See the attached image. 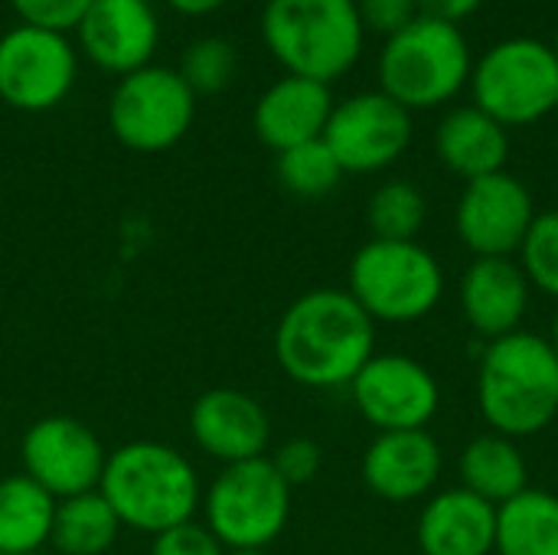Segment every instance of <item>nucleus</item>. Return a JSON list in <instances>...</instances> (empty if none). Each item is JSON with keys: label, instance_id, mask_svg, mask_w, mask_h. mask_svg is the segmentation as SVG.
Returning a JSON list of instances; mask_svg holds the SVG:
<instances>
[{"label": "nucleus", "instance_id": "26", "mask_svg": "<svg viewBox=\"0 0 558 555\" xmlns=\"http://www.w3.org/2000/svg\"><path fill=\"white\" fill-rule=\"evenodd\" d=\"M428 216V203L422 190L409 180L383 183L366 203V222L373 239L386 242H415Z\"/></svg>", "mask_w": 558, "mask_h": 555}, {"label": "nucleus", "instance_id": "15", "mask_svg": "<svg viewBox=\"0 0 558 555\" xmlns=\"http://www.w3.org/2000/svg\"><path fill=\"white\" fill-rule=\"evenodd\" d=\"M75 33L85 59L121 79L150 65L160 43V20L150 0H92Z\"/></svg>", "mask_w": 558, "mask_h": 555}, {"label": "nucleus", "instance_id": "32", "mask_svg": "<svg viewBox=\"0 0 558 555\" xmlns=\"http://www.w3.org/2000/svg\"><path fill=\"white\" fill-rule=\"evenodd\" d=\"M150 540V555H226V546L209 533V527L196 520L170 527Z\"/></svg>", "mask_w": 558, "mask_h": 555}, {"label": "nucleus", "instance_id": "2", "mask_svg": "<svg viewBox=\"0 0 558 555\" xmlns=\"http://www.w3.org/2000/svg\"><path fill=\"white\" fill-rule=\"evenodd\" d=\"M121 527L157 536L196 517L203 484L193 461L167 442H128L108 451L98 484Z\"/></svg>", "mask_w": 558, "mask_h": 555}, {"label": "nucleus", "instance_id": "38", "mask_svg": "<svg viewBox=\"0 0 558 555\" xmlns=\"http://www.w3.org/2000/svg\"><path fill=\"white\" fill-rule=\"evenodd\" d=\"M549 46H553V52H556V59H558V29H556V39H553Z\"/></svg>", "mask_w": 558, "mask_h": 555}, {"label": "nucleus", "instance_id": "8", "mask_svg": "<svg viewBox=\"0 0 558 555\" xmlns=\"http://www.w3.org/2000/svg\"><path fill=\"white\" fill-rule=\"evenodd\" d=\"M471 95L507 131L536 124L556 111L558 59L549 43L510 36L494 43L471 69Z\"/></svg>", "mask_w": 558, "mask_h": 555}, {"label": "nucleus", "instance_id": "6", "mask_svg": "<svg viewBox=\"0 0 558 555\" xmlns=\"http://www.w3.org/2000/svg\"><path fill=\"white\" fill-rule=\"evenodd\" d=\"M347 291L373 324H415L441 304L445 272L418 242L369 239L350 262Z\"/></svg>", "mask_w": 558, "mask_h": 555}, {"label": "nucleus", "instance_id": "12", "mask_svg": "<svg viewBox=\"0 0 558 555\" xmlns=\"http://www.w3.org/2000/svg\"><path fill=\"white\" fill-rule=\"evenodd\" d=\"M356 412L376 432L428 429L441 406V386L432 370L402 353H373L350 383Z\"/></svg>", "mask_w": 558, "mask_h": 555}, {"label": "nucleus", "instance_id": "36", "mask_svg": "<svg viewBox=\"0 0 558 555\" xmlns=\"http://www.w3.org/2000/svg\"><path fill=\"white\" fill-rule=\"evenodd\" d=\"M549 343H553V350H556V357H558V311H556V321H553V334H549Z\"/></svg>", "mask_w": 558, "mask_h": 555}, {"label": "nucleus", "instance_id": "19", "mask_svg": "<svg viewBox=\"0 0 558 555\" xmlns=\"http://www.w3.org/2000/svg\"><path fill=\"white\" fill-rule=\"evenodd\" d=\"M530 281L513 258H474L461 278V311L484 340L523 330L530 311Z\"/></svg>", "mask_w": 558, "mask_h": 555}, {"label": "nucleus", "instance_id": "14", "mask_svg": "<svg viewBox=\"0 0 558 555\" xmlns=\"http://www.w3.org/2000/svg\"><path fill=\"white\" fill-rule=\"evenodd\" d=\"M533 219L536 206L526 183L507 170L468 180L454 209L458 236L474 258H513Z\"/></svg>", "mask_w": 558, "mask_h": 555}, {"label": "nucleus", "instance_id": "23", "mask_svg": "<svg viewBox=\"0 0 558 555\" xmlns=\"http://www.w3.org/2000/svg\"><path fill=\"white\" fill-rule=\"evenodd\" d=\"M56 497L23 471L0 481V555H29L49 546Z\"/></svg>", "mask_w": 558, "mask_h": 555}, {"label": "nucleus", "instance_id": "27", "mask_svg": "<svg viewBox=\"0 0 558 555\" xmlns=\"http://www.w3.org/2000/svg\"><path fill=\"white\" fill-rule=\"evenodd\" d=\"M275 173H278V183L291 196H301V200H320L333 193L343 180V167L337 164L324 137L281 150L275 160Z\"/></svg>", "mask_w": 558, "mask_h": 555}, {"label": "nucleus", "instance_id": "29", "mask_svg": "<svg viewBox=\"0 0 558 555\" xmlns=\"http://www.w3.org/2000/svg\"><path fill=\"white\" fill-rule=\"evenodd\" d=\"M517 255L530 288L558 301V209L536 213Z\"/></svg>", "mask_w": 558, "mask_h": 555}, {"label": "nucleus", "instance_id": "11", "mask_svg": "<svg viewBox=\"0 0 558 555\" xmlns=\"http://www.w3.org/2000/svg\"><path fill=\"white\" fill-rule=\"evenodd\" d=\"M108 451L92 425L75 415H43L20 442V464L49 497L65 500L98 491Z\"/></svg>", "mask_w": 558, "mask_h": 555}, {"label": "nucleus", "instance_id": "33", "mask_svg": "<svg viewBox=\"0 0 558 555\" xmlns=\"http://www.w3.org/2000/svg\"><path fill=\"white\" fill-rule=\"evenodd\" d=\"M363 29L383 33L386 39L399 29H405L415 16H418V3L415 0H356Z\"/></svg>", "mask_w": 558, "mask_h": 555}, {"label": "nucleus", "instance_id": "37", "mask_svg": "<svg viewBox=\"0 0 558 555\" xmlns=\"http://www.w3.org/2000/svg\"><path fill=\"white\" fill-rule=\"evenodd\" d=\"M226 555H265V550H226Z\"/></svg>", "mask_w": 558, "mask_h": 555}, {"label": "nucleus", "instance_id": "3", "mask_svg": "<svg viewBox=\"0 0 558 555\" xmlns=\"http://www.w3.org/2000/svg\"><path fill=\"white\" fill-rule=\"evenodd\" d=\"M477 402L490 432L530 438L558 419V357L549 337L517 330L490 340L477 373Z\"/></svg>", "mask_w": 558, "mask_h": 555}, {"label": "nucleus", "instance_id": "39", "mask_svg": "<svg viewBox=\"0 0 558 555\" xmlns=\"http://www.w3.org/2000/svg\"><path fill=\"white\" fill-rule=\"evenodd\" d=\"M556 111H558V95H556Z\"/></svg>", "mask_w": 558, "mask_h": 555}, {"label": "nucleus", "instance_id": "31", "mask_svg": "<svg viewBox=\"0 0 558 555\" xmlns=\"http://www.w3.org/2000/svg\"><path fill=\"white\" fill-rule=\"evenodd\" d=\"M10 7L20 16V23L69 33L82 23L92 0H10Z\"/></svg>", "mask_w": 558, "mask_h": 555}, {"label": "nucleus", "instance_id": "30", "mask_svg": "<svg viewBox=\"0 0 558 555\" xmlns=\"http://www.w3.org/2000/svg\"><path fill=\"white\" fill-rule=\"evenodd\" d=\"M268 458H271L275 471L281 474V481L291 491L311 484L320 474V468H324V451H320V445L314 438H288Z\"/></svg>", "mask_w": 558, "mask_h": 555}, {"label": "nucleus", "instance_id": "21", "mask_svg": "<svg viewBox=\"0 0 558 555\" xmlns=\"http://www.w3.org/2000/svg\"><path fill=\"white\" fill-rule=\"evenodd\" d=\"M435 150L451 173L477 180L487 173H500L507 167L510 131L477 105H464L441 118L435 131Z\"/></svg>", "mask_w": 558, "mask_h": 555}, {"label": "nucleus", "instance_id": "10", "mask_svg": "<svg viewBox=\"0 0 558 555\" xmlns=\"http://www.w3.org/2000/svg\"><path fill=\"white\" fill-rule=\"evenodd\" d=\"M78 56L65 33L20 23L0 36V101L16 111H49L75 85Z\"/></svg>", "mask_w": 558, "mask_h": 555}, {"label": "nucleus", "instance_id": "9", "mask_svg": "<svg viewBox=\"0 0 558 555\" xmlns=\"http://www.w3.org/2000/svg\"><path fill=\"white\" fill-rule=\"evenodd\" d=\"M196 118V95L177 69L144 65L121 75L108 98V128L134 154H160L177 147Z\"/></svg>", "mask_w": 558, "mask_h": 555}, {"label": "nucleus", "instance_id": "17", "mask_svg": "<svg viewBox=\"0 0 558 555\" xmlns=\"http://www.w3.org/2000/svg\"><path fill=\"white\" fill-rule=\"evenodd\" d=\"M441 464V445L428 429L379 432L363 455V481L379 500L409 504L432 494Z\"/></svg>", "mask_w": 558, "mask_h": 555}, {"label": "nucleus", "instance_id": "13", "mask_svg": "<svg viewBox=\"0 0 558 555\" xmlns=\"http://www.w3.org/2000/svg\"><path fill=\"white\" fill-rule=\"evenodd\" d=\"M324 144L343 173H376L392 167L412 144V111L386 92H360L333 105Z\"/></svg>", "mask_w": 558, "mask_h": 555}, {"label": "nucleus", "instance_id": "28", "mask_svg": "<svg viewBox=\"0 0 558 555\" xmlns=\"http://www.w3.org/2000/svg\"><path fill=\"white\" fill-rule=\"evenodd\" d=\"M235 69H239V52L229 39L199 36L180 56L177 72L190 85V92L199 98V95H219L222 88H229V82L235 79Z\"/></svg>", "mask_w": 558, "mask_h": 555}, {"label": "nucleus", "instance_id": "1", "mask_svg": "<svg viewBox=\"0 0 558 555\" xmlns=\"http://www.w3.org/2000/svg\"><path fill=\"white\" fill-rule=\"evenodd\" d=\"M376 353V324L340 288H314L294 298L275 327V360L288 379L307 389H340Z\"/></svg>", "mask_w": 558, "mask_h": 555}, {"label": "nucleus", "instance_id": "20", "mask_svg": "<svg viewBox=\"0 0 558 555\" xmlns=\"http://www.w3.org/2000/svg\"><path fill=\"white\" fill-rule=\"evenodd\" d=\"M422 555H490L497 550V507L464 487L435 494L418 514Z\"/></svg>", "mask_w": 558, "mask_h": 555}, {"label": "nucleus", "instance_id": "40", "mask_svg": "<svg viewBox=\"0 0 558 555\" xmlns=\"http://www.w3.org/2000/svg\"><path fill=\"white\" fill-rule=\"evenodd\" d=\"M556 494H558V491H556Z\"/></svg>", "mask_w": 558, "mask_h": 555}, {"label": "nucleus", "instance_id": "25", "mask_svg": "<svg viewBox=\"0 0 558 555\" xmlns=\"http://www.w3.org/2000/svg\"><path fill=\"white\" fill-rule=\"evenodd\" d=\"M121 520L101 491H88L78 497L56 500L52 536L49 546L56 555H105L121 533Z\"/></svg>", "mask_w": 558, "mask_h": 555}, {"label": "nucleus", "instance_id": "35", "mask_svg": "<svg viewBox=\"0 0 558 555\" xmlns=\"http://www.w3.org/2000/svg\"><path fill=\"white\" fill-rule=\"evenodd\" d=\"M226 0H167L170 10L183 13V16H209L222 7Z\"/></svg>", "mask_w": 558, "mask_h": 555}, {"label": "nucleus", "instance_id": "22", "mask_svg": "<svg viewBox=\"0 0 558 555\" xmlns=\"http://www.w3.org/2000/svg\"><path fill=\"white\" fill-rule=\"evenodd\" d=\"M458 468H461V487L494 507L513 500L517 494L530 487L526 484L530 468H526L523 451L517 448L513 438L497 435V432H487L468 442Z\"/></svg>", "mask_w": 558, "mask_h": 555}, {"label": "nucleus", "instance_id": "18", "mask_svg": "<svg viewBox=\"0 0 558 555\" xmlns=\"http://www.w3.org/2000/svg\"><path fill=\"white\" fill-rule=\"evenodd\" d=\"M333 105L337 101L330 95V85L304 75H281L255 101L252 128L265 147L281 154L288 147L324 137Z\"/></svg>", "mask_w": 558, "mask_h": 555}, {"label": "nucleus", "instance_id": "4", "mask_svg": "<svg viewBox=\"0 0 558 555\" xmlns=\"http://www.w3.org/2000/svg\"><path fill=\"white\" fill-rule=\"evenodd\" d=\"M262 39L288 75L330 85L360 62L366 29L356 0H268Z\"/></svg>", "mask_w": 558, "mask_h": 555}, {"label": "nucleus", "instance_id": "5", "mask_svg": "<svg viewBox=\"0 0 558 555\" xmlns=\"http://www.w3.org/2000/svg\"><path fill=\"white\" fill-rule=\"evenodd\" d=\"M474 56L454 23L415 16L379 52V92L409 111L448 105L471 82Z\"/></svg>", "mask_w": 558, "mask_h": 555}, {"label": "nucleus", "instance_id": "34", "mask_svg": "<svg viewBox=\"0 0 558 555\" xmlns=\"http://www.w3.org/2000/svg\"><path fill=\"white\" fill-rule=\"evenodd\" d=\"M415 3H418V16H432L454 26H461L468 16H474L484 7V0H415Z\"/></svg>", "mask_w": 558, "mask_h": 555}, {"label": "nucleus", "instance_id": "24", "mask_svg": "<svg viewBox=\"0 0 558 555\" xmlns=\"http://www.w3.org/2000/svg\"><path fill=\"white\" fill-rule=\"evenodd\" d=\"M500 555H558V494L526 487L497 507Z\"/></svg>", "mask_w": 558, "mask_h": 555}, {"label": "nucleus", "instance_id": "7", "mask_svg": "<svg viewBox=\"0 0 558 555\" xmlns=\"http://www.w3.org/2000/svg\"><path fill=\"white\" fill-rule=\"evenodd\" d=\"M199 510L226 550H268L291 520V487L265 455L226 464L203 491Z\"/></svg>", "mask_w": 558, "mask_h": 555}, {"label": "nucleus", "instance_id": "16", "mask_svg": "<svg viewBox=\"0 0 558 555\" xmlns=\"http://www.w3.org/2000/svg\"><path fill=\"white\" fill-rule=\"evenodd\" d=\"M190 438L203 455L226 468L265 458L271 445V422L255 396L232 386H216L196 396L190 409Z\"/></svg>", "mask_w": 558, "mask_h": 555}]
</instances>
